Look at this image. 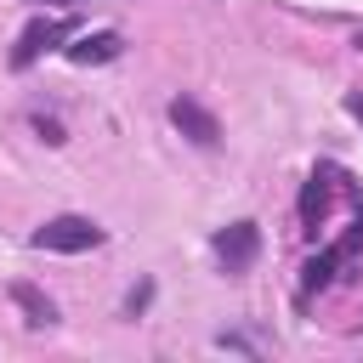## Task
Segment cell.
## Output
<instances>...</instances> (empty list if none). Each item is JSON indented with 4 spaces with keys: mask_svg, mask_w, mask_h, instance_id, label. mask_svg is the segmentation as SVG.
Listing matches in <instances>:
<instances>
[{
    "mask_svg": "<svg viewBox=\"0 0 363 363\" xmlns=\"http://www.w3.org/2000/svg\"><path fill=\"white\" fill-rule=\"evenodd\" d=\"M108 233L91 221V216H51V221H40L34 227V250H51V255H85V250H96Z\"/></svg>",
    "mask_w": 363,
    "mask_h": 363,
    "instance_id": "obj_1",
    "label": "cell"
},
{
    "mask_svg": "<svg viewBox=\"0 0 363 363\" xmlns=\"http://www.w3.org/2000/svg\"><path fill=\"white\" fill-rule=\"evenodd\" d=\"M170 125H176L193 147H216V142H221V119H216L204 102H193V96H176V102H170Z\"/></svg>",
    "mask_w": 363,
    "mask_h": 363,
    "instance_id": "obj_4",
    "label": "cell"
},
{
    "mask_svg": "<svg viewBox=\"0 0 363 363\" xmlns=\"http://www.w3.org/2000/svg\"><path fill=\"white\" fill-rule=\"evenodd\" d=\"M51 6H74V0H51Z\"/></svg>",
    "mask_w": 363,
    "mask_h": 363,
    "instance_id": "obj_11",
    "label": "cell"
},
{
    "mask_svg": "<svg viewBox=\"0 0 363 363\" xmlns=\"http://www.w3.org/2000/svg\"><path fill=\"white\" fill-rule=\"evenodd\" d=\"M216 261H221V272L227 278H238V272H250V261H255V250H261V227L255 221H233V227H221L216 233Z\"/></svg>",
    "mask_w": 363,
    "mask_h": 363,
    "instance_id": "obj_3",
    "label": "cell"
},
{
    "mask_svg": "<svg viewBox=\"0 0 363 363\" xmlns=\"http://www.w3.org/2000/svg\"><path fill=\"white\" fill-rule=\"evenodd\" d=\"M68 51V62H79V68H102V62H113L119 51H125V40L113 34V28H96V34H79L74 45H62Z\"/></svg>",
    "mask_w": 363,
    "mask_h": 363,
    "instance_id": "obj_6",
    "label": "cell"
},
{
    "mask_svg": "<svg viewBox=\"0 0 363 363\" xmlns=\"http://www.w3.org/2000/svg\"><path fill=\"white\" fill-rule=\"evenodd\" d=\"M340 170L335 164H318L312 170V182H306V193H301V227L306 233H318V221H323V210H329V182H335Z\"/></svg>",
    "mask_w": 363,
    "mask_h": 363,
    "instance_id": "obj_7",
    "label": "cell"
},
{
    "mask_svg": "<svg viewBox=\"0 0 363 363\" xmlns=\"http://www.w3.org/2000/svg\"><path fill=\"white\" fill-rule=\"evenodd\" d=\"M346 113H352V119H363V91H352V96H346Z\"/></svg>",
    "mask_w": 363,
    "mask_h": 363,
    "instance_id": "obj_10",
    "label": "cell"
},
{
    "mask_svg": "<svg viewBox=\"0 0 363 363\" xmlns=\"http://www.w3.org/2000/svg\"><path fill=\"white\" fill-rule=\"evenodd\" d=\"M357 244H363V216L352 221V233H346L340 244H329V250H318V255H312V261L301 267V295H312V289H323V284L335 278V267H340V261H346V255H352Z\"/></svg>",
    "mask_w": 363,
    "mask_h": 363,
    "instance_id": "obj_5",
    "label": "cell"
},
{
    "mask_svg": "<svg viewBox=\"0 0 363 363\" xmlns=\"http://www.w3.org/2000/svg\"><path fill=\"white\" fill-rule=\"evenodd\" d=\"M11 301L28 312V323H57V306H51V295H40L34 284H23V278H17V284H11Z\"/></svg>",
    "mask_w": 363,
    "mask_h": 363,
    "instance_id": "obj_8",
    "label": "cell"
},
{
    "mask_svg": "<svg viewBox=\"0 0 363 363\" xmlns=\"http://www.w3.org/2000/svg\"><path fill=\"white\" fill-rule=\"evenodd\" d=\"M68 34H74V17H34V23L17 34V45H11V68L40 62V57H45V51H57Z\"/></svg>",
    "mask_w": 363,
    "mask_h": 363,
    "instance_id": "obj_2",
    "label": "cell"
},
{
    "mask_svg": "<svg viewBox=\"0 0 363 363\" xmlns=\"http://www.w3.org/2000/svg\"><path fill=\"white\" fill-rule=\"evenodd\" d=\"M34 125H40V136H45V142H62V125H57V119H34Z\"/></svg>",
    "mask_w": 363,
    "mask_h": 363,
    "instance_id": "obj_9",
    "label": "cell"
}]
</instances>
